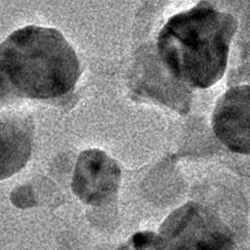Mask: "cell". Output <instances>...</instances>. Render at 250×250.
Returning <instances> with one entry per match:
<instances>
[{"label": "cell", "mask_w": 250, "mask_h": 250, "mask_svg": "<svg viewBox=\"0 0 250 250\" xmlns=\"http://www.w3.org/2000/svg\"><path fill=\"white\" fill-rule=\"evenodd\" d=\"M31 149L29 126L20 121L1 122V178L21 169Z\"/></svg>", "instance_id": "6"}, {"label": "cell", "mask_w": 250, "mask_h": 250, "mask_svg": "<svg viewBox=\"0 0 250 250\" xmlns=\"http://www.w3.org/2000/svg\"><path fill=\"white\" fill-rule=\"evenodd\" d=\"M212 127L229 150L250 155V85L232 87L221 96L213 111Z\"/></svg>", "instance_id": "5"}, {"label": "cell", "mask_w": 250, "mask_h": 250, "mask_svg": "<svg viewBox=\"0 0 250 250\" xmlns=\"http://www.w3.org/2000/svg\"><path fill=\"white\" fill-rule=\"evenodd\" d=\"M235 19L202 0L166 21L157 36V55L179 82L208 88L225 73Z\"/></svg>", "instance_id": "1"}, {"label": "cell", "mask_w": 250, "mask_h": 250, "mask_svg": "<svg viewBox=\"0 0 250 250\" xmlns=\"http://www.w3.org/2000/svg\"><path fill=\"white\" fill-rule=\"evenodd\" d=\"M2 87L30 99H52L71 91L80 63L65 37L52 27L26 25L1 44Z\"/></svg>", "instance_id": "2"}, {"label": "cell", "mask_w": 250, "mask_h": 250, "mask_svg": "<svg viewBox=\"0 0 250 250\" xmlns=\"http://www.w3.org/2000/svg\"><path fill=\"white\" fill-rule=\"evenodd\" d=\"M159 250H233L230 230L206 208L189 202L175 210L159 231Z\"/></svg>", "instance_id": "3"}, {"label": "cell", "mask_w": 250, "mask_h": 250, "mask_svg": "<svg viewBox=\"0 0 250 250\" xmlns=\"http://www.w3.org/2000/svg\"><path fill=\"white\" fill-rule=\"evenodd\" d=\"M120 177V168L114 159L103 150L88 149L77 159L71 188L84 203L100 206L113 199Z\"/></svg>", "instance_id": "4"}]
</instances>
